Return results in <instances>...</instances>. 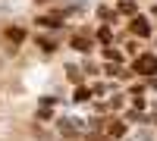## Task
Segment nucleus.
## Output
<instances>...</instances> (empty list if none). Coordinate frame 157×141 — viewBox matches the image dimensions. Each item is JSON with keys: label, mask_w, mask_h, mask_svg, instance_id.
Here are the masks:
<instances>
[{"label": "nucleus", "mask_w": 157, "mask_h": 141, "mask_svg": "<svg viewBox=\"0 0 157 141\" xmlns=\"http://www.w3.org/2000/svg\"><path fill=\"white\" fill-rule=\"evenodd\" d=\"M72 47H75V50H91V41L82 38V35H75V38H72Z\"/></svg>", "instance_id": "5"}, {"label": "nucleus", "mask_w": 157, "mask_h": 141, "mask_svg": "<svg viewBox=\"0 0 157 141\" xmlns=\"http://www.w3.org/2000/svg\"><path fill=\"white\" fill-rule=\"evenodd\" d=\"M104 60H110L113 66H116V63L123 60V54H120V50H113V47H107V50H104Z\"/></svg>", "instance_id": "6"}, {"label": "nucleus", "mask_w": 157, "mask_h": 141, "mask_svg": "<svg viewBox=\"0 0 157 141\" xmlns=\"http://www.w3.org/2000/svg\"><path fill=\"white\" fill-rule=\"evenodd\" d=\"M38 3H54V0H38Z\"/></svg>", "instance_id": "11"}, {"label": "nucleus", "mask_w": 157, "mask_h": 141, "mask_svg": "<svg viewBox=\"0 0 157 141\" xmlns=\"http://www.w3.org/2000/svg\"><path fill=\"white\" fill-rule=\"evenodd\" d=\"M98 38H101V41H104V44H110V28H107V25H104V28L98 32Z\"/></svg>", "instance_id": "10"}, {"label": "nucleus", "mask_w": 157, "mask_h": 141, "mask_svg": "<svg viewBox=\"0 0 157 141\" xmlns=\"http://www.w3.org/2000/svg\"><path fill=\"white\" fill-rule=\"evenodd\" d=\"M88 97H91V91H88L85 85H78V88H75V100H88Z\"/></svg>", "instance_id": "9"}, {"label": "nucleus", "mask_w": 157, "mask_h": 141, "mask_svg": "<svg viewBox=\"0 0 157 141\" xmlns=\"http://www.w3.org/2000/svg\"><path fill=\"white\" fill-rule=\"evenodd\" d=\"M132 69L138 75H157V57L154 54H141L135 63H132Z\"/></svg>", "instance_id": "1"}, {"label": "nucleus", "mask_w": 157, "mask_h": 141, "mask_svg": "<svg viewBox=\"0 0 157 141\" xmlns=\"http://www.w3.org/2000/svg\"><path fill=\"white\" fill-rule=\"evenodd\" d=\"M6 38H10L13 44H19L22 38H25V28H19V25H10V28H6Z\"/></svg>", "instance_id": "4"}, {"label": "nucleus", "mask_w": 157, "mask_h": 141, "mask_svg": "<svg viewBox=\"0 0 157 141\" xmlns=\"http://www.w3.org/2000/svg\"><path fill=\"white\" fill-rule=\"evenodd\" d=\"M120 13H126V16H132V13H135V3H132V0H123V3H120Z\"/></svg>", "instance_id": "8"}, {"label": "nucleus", "mask_w": 157, "mask_h": 141, "mask_svg": "<svg viewBox=\"0 0 157 141\" xmlns=\"http://www.w3.org/2000/svg\"><path fill=\"white\" fill-rule=\"evenodd\" d=\"M38 25H47V28H60V19H50V16H41Z\"/></svg>", "instance_id": "7"}, {"label": "nucleus", "mask_w": 157, "mask_h": 141, "mask_svg": "<svg viewBox=\"0 0 157 141\" xmlns=\"http://www.w3.org/2000/svg\"><path fill=\"white\" fill-rule=\"evenodd\" d=\"M132 35H138V38H148L151 35V28H148V19H132Z\"/></svg>", "instance_id": "2"}, {"label": "nucleus", "mask_w": 157, "mask_h": 141, "mask_svg": "<svg viewBox=\"0 0 157 141\" xmlns=\"http://www.w3.org/2000/svg\"><path fill=\"white\" fill-rule=\"evenodd\" d=\"M107 135H110V138H123V135H126V122H123V119H116V122H110V129H107Z\"/></svg>", "instance_id": "3"}, {"label": "nucleus", "mask_w": 157, "mask_h": 141, "mask_svg": "<svg viewBox=\"0 0 157 141\" xmlns=\"http://www.w3.org/2000/svg\"><path fill=\"white\" fill-rule=\"evenodd\" d=\"M154 16H157V6H154Z\"/></svg>", "instance_id": "12"}]
</instances>
